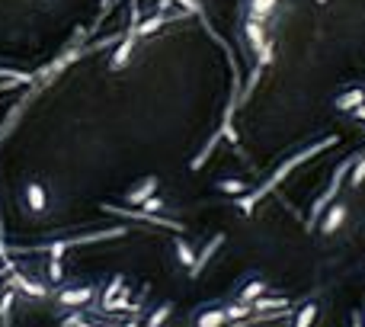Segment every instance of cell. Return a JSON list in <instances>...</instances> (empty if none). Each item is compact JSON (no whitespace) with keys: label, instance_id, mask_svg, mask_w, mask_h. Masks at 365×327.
Here are the masks:
<instances>
[{"label":"cell","instance_id":"cell-17","mask_svg":"<svg viewBox=\"0 0 365 327\" xmlns=\"http://www.w3.org/2000/svg\"><path fill=\"white\" fill-rule=\"evenodd\" d=\"M170 311H173V302H164V305L148 318V327H164V321L170 318Z\"/></svg>","mask_w":365,"mask_h":327},{"label":"cell","instance_id":"cell-22","mask_svg":"<svg viewBox=\"0 0 365 327\" xmlns=\"http://www.w3.org/2000/svg\"><path fill=\"white\" fill-rule=\"evenodd\" d=\"M353 116H356V119H362V122H365V103H362V106H356V109H353Z\"/></svg>","mask_w":365,"mask_h":327},{"label":"cell","instance_id":"cell-6","mask_svg":"<svg viewBox=\"0 0 365 327\" xmlns=\"http://www.w3.org/2000/svg\"><path fill=\"white\" fill-rule=\"evenodd\" d=\"M221 244H225V234H215V238H212V241H208L206 247H202V253L196 257V263H192V270H189V279H199V273L206 270V263L212 260V257H215Z\"/></svg>","mask_w":365,"mask_h":327},{"label":"cell","instance_id":"cell-20","mask_svg":"<svg viewBox=\"0 0 365 327\" xmlns=\"http://www.w3.org/2000/svg\"><path fill=\"white\" fill-rule=\"evenodd\" d=\"M119 289H122V276H115V279L109 282V289L103 292V305H106L109 299H115V295H119Z\"/></svg>","mask_w":365,"mask_h":327},{"label":"cell","instance_id":"cell-7","mask_svg":"<svg viewBox=\"0 0 365 327\" xmlns=\"http://www.w3.org/2000/svg\"><path fill=\"white\" fill-rule=\"evenodd\" d=\"M279 3H282V0H247V19H260V23H269Z\"/></svg>","mask_w":365,"mask_h":327},{"label":"cell","instance_id":"cell-13","mask_svg":"<svg viewBox=\"0 0 365 327\" xmlns=\"http://www.w3.org/2000/svg\"><path fill=\"white\" fill-rule=\"evenodd\" d=\"M285 308H291V299H266V295H260L253 302V311H285Z\"/></svg>","mask_w":365,"mask_h":327},{"label":"cell","instance_id":"cell-3","mask_svg":"<svg viewBox=\"0 0 365 327\" xmlns=\"http://www.w3.org/2000/svg\"><path fill=\"white\" fill-rule=\"evenodd\" d=\"M346 215H349V206L346 202H330L327 206V212L320 215V222H318V231L320 234H337L340 228H343V222H346Z\"/></svg>","mask_w":365,"mask_h":327},{"label":"cell","instance_id":"cell-23","mask_svg":"<svg viewBox=\"0 0 365 327\" xmlns=\"http://www.w3.org/2000/svg\"><path fill=\"white\" fill-rule=\"evenodd\" d=\"M77 327H93V324H87V321H84V324H77Z\"/></svg>","mask_w":365,"mask_h":327},{"label":"cell","instance_id":"cell-14","mask_svg":"<svg viewBox=\"0 0 365 327\" xmlns=\"http://www.w3.org/2000/svg\"><path fill=\"white\" fill-rule=\"evenodd\" d=\"M177 247V257H179V263L186 266V270H192V263H196V251H192V244H186V241H177L173 244Z\"/></svg>","mask_w":365,"mask_h":327},{"label":"cell","instance_id":"cell-4","mask_svg":"<svg viewBox=\"0 0 365 327\" xmlns=\"http://www.w3.org/2000/svg\"><path fill=\"white\" fill-rule=\"evenodd\" d=\"M243 39H247V52H250V55H260L263 45L269 42V29H266V23H260V19H247V23H243Z\"/></svg>","mask_w":365,"mask_h":327},{"label":"cell","instance_id":"cell-10","mask_svg":"<svg viewBox=\"0 0 365 327\" xmlns=\"http://www.w3.org/2000/svg\"><path fill=\"white\" fill-rule=\"evenodd\" d=\"M365 103V90H346V94L337 96V109L340 112H353L356 106Z\"/></svg>","mask_w":365,"mask_h":327},{"label":"cell","instance_id":"cell-1","mask_svg":"<svg viewBox=\"0 0 365 327\" xmlns=\"http://www.w3.org/2000/svg\"><path fill=\"white\" fill-rule=\"evenodd\" d=\"M333 145H340V135H327V138L314 141V145H308V148H305V151H298V154H291V158L285 160V164H282V167L276 170V173H272V177L266 180V183H263V187L256 189L253 196H241V199H237V206H241L243 212H253V206H256V202H260L263 196H269L272 189H276V187H279V183H282V180L289 177L291 170H295V167H301V164H305V160H308V158H314V154H320V151H324V148H333Z\"/></svg>","mask_w":365,"mask_h":327},{"label":"cell","instance_id":"cell-11","mask_svg":"<svg viewBox=\"0 0 365 327\" xmlns=\"http://www.w3.org/2000/svg\"><path fill=\"white\" fill-rule=\"evenodd\" d=\"M318 311H320L318 302H305L298 308V315H295V321H291V327H311L314 318H318Z\"/></svg>","mask_w":365,"mask_h":327},{"label":"cell","instance_id":"cell-18","mask_svg":"<svg viewBox=\"0 0 365 327\" xmlns=\"http://www.w3.org/2000/svg\"><path fill=\"white\" fill-rule=\"evenodd\" d=\"M167 19H170V17H154V19H148L144 26H138V36H151V32H157V29L164 26Z\"/></svg>","mask_w":365,"mask_h":327},{"label":"cell","instance_id":"cell-15","mask_svg":"<svg viewBox=\"0 0 365 327\" xmlns=\"http://www.w3.org/2000/svg\"><path fill=\"white\" fill-rule=\"evenodd\" d=\"M365 183V154H359L353 164V177H349V189H359Z\"/></svg>","mask_w":365,"mask_h":327},{"label":"cell","instance_id":"cell-24","mask_svg":"<svg viewBox=\"0 0 365 327\" xmlns=\"http://www.w3.org/2000/svg\"><path fill=\"white\" fill-rule=\"evenodd\" d=\"M318 3H320V7H324V3H327V0H318Z\"/></svg>","mask_w":365,"mask_h":327},{"label":"cell","instance_id":"cell-19","mask_svg":"<svg viewBox=\"0 0 365 327\" xmlns=\"http://www.w3.org/2000/svg\"><path fill=\"white\" fill-rule=\"evenodd\" d=\"M26 196H29V206H32V209H45V193H42L38 187H29Z\"/></svg>","mask_w":365,"mask_h":327},{"label":"cell","instance_id":"cell-16","mask_svg":"<svg viewBox=\"0 0 365 327\" xmlns=\"http://www.w3.org/2000/svg\"><path fill=\"white\" fill-rule=\"evenodd\" d=\"M218 189L228 193V196H243V193H247V183H243V180H221Z\"/></svg>","mask_w":365,"mask_h":327},{"label":"cell","instance_id":"cell-5","mask_svg":"<svg viewBox=\"0 0 365 327\" xmlns=\"http://www.w3.org/2000/svg\"><path fill=\"white\" fill-rule=\"evenodd\" d=\"M96 295L93 286H77V289H61L58 292V305L61 308H84L87 302Z\"/></svg>","mask_w":365,"mask_h":327},{"label":"cell","instance_id":"cell-8","mask_svg":"<svg viewBox=\"0 0 365 327\" xmlns=\"http://www.w3.org/2000/svg\"><path fill=\"white\" fill-rule=\"evenodd\" d=\"M266 289H269V282H266V279H250L247 286H241V289H237V299L234 302H247V305H253L260 295H266Z\"/></svg>","mask_w":365,"mask_h":327},{"label":"cell","instance_id":"cell-12","mask_svg":"<svg viewBox=\"0 0 365 327\" xmlns=\"http://www.w3.org/2000/svg\"><path fill=\"white\" fill-rule=\"evenodd\" d=\"M228 324V311L225 308H212V311H202L196 318V327H225Z\"/></svg>","mask_w":365,"mask_h":327},{"label":"cell","instance_id":"cell-9","mask_svg":"<svg viewBox=\"0 0 365 327\" xmlns=\"http://www.w3.org/2000/svg\"><path fill=\"white\" fill-rule=\"evenodd\" d=\"M154 193H157V177H148L144 183H141V187L131 189V193H129L125 199H129L131 206H144V202H148V199L154 196Z\"/></svg>","mask_w":365,"mask_h":327},{"label":"cell","instance_id":"cell-21","mask_svg":"<svg viewBox=\"0 0 365 327\" xmlns=\"http://www.w3.org/2000/svg\"><path fill=\"white\" fill-rule=\"evenodd\" d=\"M77 324H84V318H80V315H67V318L61 321V327H77Z\"/></svg>","mask_w":365,"mask_h":327},{"label":"cell","instance_id":"cell-2","mask_svg":"<svg viewBox=\"0 0 365 327\" xmlns=\"http://www.w3.org/2000/svg\"><path fill=\"white\" fill-rule=\"evenodd\" d=\"M356 158H359V154H353V158H343V160L337 164V167H333L327 189H324V193H320V196L314 199V206H311V212H308V222H305V228H308V231H314V228H318L320 215H324L330 202H333V199L340 196V189H343V183H346V173H349V167L356 164Z\"/></svg>","mask_w":365,"mask_h":327}]
</instances>
